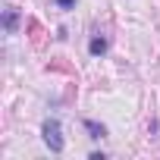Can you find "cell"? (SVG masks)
Returning <instances> with one entry per match:
<instances>
[{
  "instance_id": "cell-1",
  "label": "cell",
  "mask_w": 160,
  "mask_h": 160,
  "mask_svg": "<svg viewBox=\"0 0 160 160\" xmlns=\"http://www.w3.org/2000/svg\"><path fill=\"white\" fill-rule=\"evenodd\" d=\"M44 141L50 151H63V132H60V122L57 119H47L44 122Z\"/></svg>"
},
{
  "instance_id": "cell-2",
  "label": "cell",
  "mask_w": 160,
  "mask_h": 160,
  "mask_svg": "<svg viewBox=\"0 0 160 160\" xmlns=\"http://www.w3.org/2000/svg\"><path fill=\"white\" fill-rule=\"evenodd\" d=\"M104 50H107V41L104 38H94L91 41V53H104Z\"/></svg>"
},
{
  "instance_id": "cell-3",
  "label": "cell",
  "mask_w": 160,
  "mask_h": 160,
  "mask_svg": "<svg viewBox=\"0 0 160 160\" xmlns=\"http://www.w3.org/2000/svg\"><path fill=\"white\" fill-rule=\"evenodd\" d=\"M7 28H10V32L16 28V10H13V7L7 10Z\"/></svg>"
},
{
  "instance_id": "cell-4",
  "label": "cell",
  "mask_w": 160,
  "mask_h": 160,
  "mask_svg": "<svg viewBox=\"0 0 160 160\" xmlns=\"http://www.w3.org/2000/svg\"><path fill=\"white\" fill-rule=\"evenodd\" d=\"M57 3H60V7H72V0H57Z\"/></svg>"
}]
</instances>
